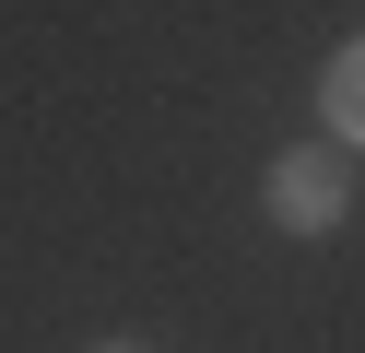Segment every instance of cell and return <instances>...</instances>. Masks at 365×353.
I'll list each match as a JSON object with an SVG mask.
<instances>
[{"instance_id": "6da1fadb", "label": "cell", "mask_w": 365, "mask_h": 353, "mask_svg": "<svg viewBox=\"0 0 365 353\" xmlns=\"http://www.w3.org/2000/svg\"><path fill=\"white\" fill-rule=\"evenodd\" d=\"M271 224L330 235V224H341V165H330V153H283V165H271Z\"/></svg>"}, {"instance_id": "7a4b0ae2", "label": "cell", "mask_w": 365, "mask_h": 353, "mask_svg": "<svg viewBox=\"0 0 365 353\" xmlns=\"http://www.w3.org/2000/svg\"><path fill=\"white\" fill-rule=\"evenodd\" d=\"M330 130H341V141H365V36L330 59Z\"/></svg>"}, {"instance_id": "3957f363", "label": "cell", "mask_w": 365, "mask_h": 353, "mask_svg": "<svg viewBox=\"0 0 365 353\" xmlns=\"http://www.w3.org/2000/svg\"><path fill=\"white\" fill-rule=\"evenodd\" d=\"M106 353H142V342H106Z\"/></svg>"}]
</instances>
